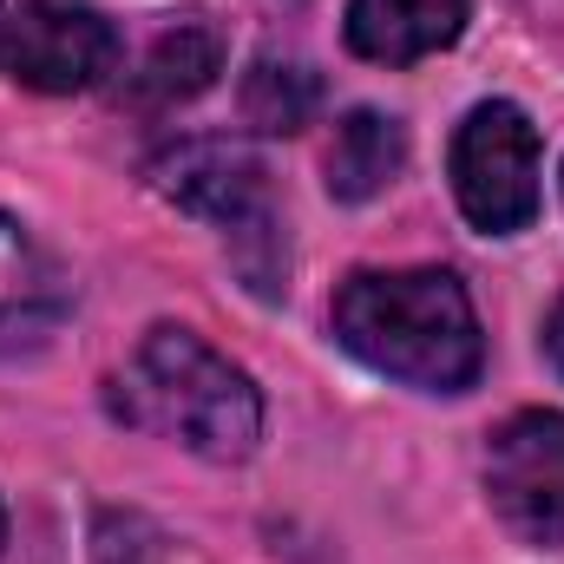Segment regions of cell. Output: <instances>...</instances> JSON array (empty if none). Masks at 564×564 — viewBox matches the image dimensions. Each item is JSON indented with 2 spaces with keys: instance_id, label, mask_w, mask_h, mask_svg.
Instances as JSON below:
<instances>
[{
  "instance_id": "1",
  "label": "cell",
  "mask_w": 564,
  "mask_h": 564,
  "mask_svg": "<svg viewBox=\"0 0 564 564\" xmlns=\"http://www.w3.org/2000/svg\"><path fill=\"white\" fill-rule=\"evenodd\" d=\"M335 341L388 381L459 394L486 368L473 295L453 270H361L335 295Z\"/></svg>"
},
{
  "instance_id": "2",
  "label": "cell",
  "mask_w": 564,
  "mask_h": 564,
  "mask_svg": "<svg viewBox=\"0 0 564 564\" xmlns=\"http://www.w3.org/2000/svg\"><path fill=\"white\" fill-rule=\"evenodd\" d=\"M126 394V421L151 426L164 440H177L197 459H250L263 440V394L257 381L217 355L204 335L191 328H151L119 381Z\"/></svg>"
},
{
  "instance_id": "3",
  "label": "cell",
  "mask_w": 564,
  "mask_h": 564,
  "mask_svg": "<svg viewBox=\"0 0 564 564\" xmlns=\"http://www.w3.org/2000/svg\"><path fill=\"white\" fill-rule=\"evenodd\" d=\"M151 177H158V191H164L177 210L204 217V224L224 237L230 263L243 270V282H250L257 295H282L289 237H282L276 204H270V177H263V164H257L243 144L191 139V144H177V151H164V158L151 164Z\"/></svg>"
},
{
  "instance_id": "4",
  "label": "cell",
  "mask_w": 564,
  "mask_h": 564,
  "mask_svg": "<svg viewBox=\"0 0 564 564\" xmlns=\"http://www.w3.org/2000/svg\"><path fill=\"white\" fill-rule=\"evenodd\" d=\"M446 171L473 230L512 237L539 217V132L512 99H486L459 119Z\"/></svg>"
},
{
  "instance_id": "5",
  "label": "cell",
  "mask_w": 564,
  "mask_h": 564,
  "mask_svg": "<svg viewBox=\"0 0 564 564\" xmlns=\"http://www.w3.org/2000/svg\"><path fill=\"white\" fill-rule=\"evenodd\" d=\"M7 73L33 93H86L119 73V33L79 0H20L7 20Z\"/></svg>"
},
{
  "instance_id": "6",
  "label": "cell",
  "mask_w": 564,
  "mask_h": 564,
  "mask_svg": "<svg viewBox=\"0 0 564 564\" xmlns=\"http://www.w3.org/2000/svg\"><path fill=\"white\" fill-rule=\"evenodd\" d=\"M486 492L525 545H564V414L532 408L499 426L486 446Z\"/></svg>"
},
{
  "instance_id": "7",
  "label": "cell",
  "mask_w": 564,
  "mask_h": 564,
  "mask_svg": "<svg viewBox=\"0 0 564 564\" xmlns=\"http://www.w3.org/2000/svg\"><path fill=\"white\" fill-rule=\"evenodd\" d=\"M66 315V282L53 257L0 210V361L40 348Z\"/></svg>"
},
{
  "instance_id": "8",
  "label": "cell",
  "mask_w": 564,
  "mask_h": 564,
  "mask_svg": "<svg viewBox=\"0 0 564 564\" xmlns=\"http://www.w3.org/2000/svg\"><path fill=\"white\" fill-rule=\"evenodd\" d=\"M466 33V0H348V46L375 66H414Z\"/></svg>"
},
{
  "instance_id": "9",
  "label": "cell",
  "mask_w": 564,
  "mask_h": 564,
  "mask_svg": "<svg viewBox=\"0 0 564 564\" xmlns=\"http://www.w3.org/2000/svg\"><path fill=\"white\" fill-rule=\"evenodd\" d=\"M401 164H408V132H401V119H388V112H348L341 126H335V144H328V191L341 197V204H368V197H381L394 177H401Z\"/></svg>"
},
{
  "instance_id": "10",
  "label": "cell",
  "mask_w": 564,
  "mask_h": 564,
  "mask_svg": "<svg viewBox=\"0 0 564 564\" xmlns=\"http://www.w3.org/2000/svg\"><path fill=\"white\" fill-rule=\"evenodd\" d=\"M217 73H224L217 26L210 20H177L144 46L139 73H132V99L139 106H177V99H197Z\"/></svg>"
},
{
  "instance_id": "11",
  "label": "cell",
  "mask_w": 564,
  "mask_h": 564,
  "mask_svg": "<svg viewBox=\"0 0 564 564\" xmlns=\"http://www.w3.org/2000/svg\"><path fill=\"white\" fill-rule=\"evenodd\" d=\"M322 106V79L302 59H257L243 79V119L257 132H302Z\"/></svg>"
},
{
  "instance_id": "12",
  "label": "cell",
  "mask_w": 564,
  "mask_h": 564,
  "mask_svg": "<svg viewBox=\"0 0 564 564\" xmlns=\"http://www.w3.org/2000/svg\"><path fill=\"white\" fill-rule=\"evenodd\" d=\"M99 564H158V532L139 512H106L99 519Z\"/></svg>"
},
{
  "instance_id": "13",
  "label": "cell",
  "mask_w": 564,
  "mask_h": 564,
  "mask_svg": "<svg viewBox=\"0 0 564 564\" xmlns=\"http://www.w3.org/2000/svg\"><path fill=\"white\" fill-rule=\"evenodd\" d=\"M545 348H552V361H558V375H564V302L552 308V328H545Z\"/></svg>"
},
{
  "instance_id": "14",
  "label": "cell",
  "mask_w": 564,
  "mask_h": 564,
  "mask_svg": "<svg viewBox=\"0 0 564 564\" xmlns=\"http://www.w3.org/2000/svg\"><path fill=\"white\" fill-rule=\"evenodd\" d=\"M7 20H13V13H7V0H0V53H7Z\"/></svg>"
},
{
  "instance_id": "15",
  "label": "cell",
  "mask_w": 564,
  "mask_h": 564,
  "mask_svg": "<svg viewBox=\"0 0 564 564\" xmlns=\"http://www.w3.org/2000/svg\"><path fill=\"white\" fill-rule=\"evenodd\" d=\"M0 545H7V512H0Z\"/></svg>"
}]
</instances>
